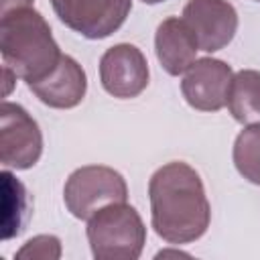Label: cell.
Segmentation results:
<instances>
[{
    "label": "cell",
    "mask_w": 260,
    "mask_h": 260,
    "mask_svg": "<svg viewBox=\"0 0 260 260\" xmlns=\"http://www.w3.org/2000/svg\"><path fill=\"white\" fill-rule=\"evenodd\" d=\"M150 223L158 238L181 246L199 240L211 221L201 175L183 160L158 167L148 181Z\"/></svg>",
    "instance_id": "cell-1"
},
{
    "label": "cell",
    "mask_w": 260,
    "mask_h": 260,
    "mask_svg": "<svg viewBox=\"0 0 260 260\" xmlns=\"http://www.w3.org/2000/svg\"><path fill=\"white\" fill-rule=\"evenodd\" d=\"M0 55L26 85L47 77L63 57L49 22L32 6L0 14Z\"/></svg>",
    "instance_id": "cell-2"
},
{
    "label": "cell",
    "mask_w": 260,
    "mask_h": 260,
    "mask_svg": "<svg viewBox=\"0 0 260 260\" xmlns=\"http://www.w3.org/2000/svg\"><path fill=\"white\" fill-rule=\"evenodd\" d=\"M91 256L98 260H136L146 244V228L126 201L110 203L98 209L85 228Z\"/></svg>",
    "instance_id": "cell-3"
},
{
    "label": "cell",
    "mask_w": 260,
    "mask_h": 260,
    "mask_svg": "<svg viewBox=\"0 0 260 260\" xmlns=\"http://www.w3.org/2000/svg\"><path fill=\"white\" fill-rule=\"evenodd\" d=\"M128 199L126 179L112 167L85 165L75 169L63 187L67 211L77 219H89L98 209Z\"/></svg>",
    "instance_id": "cell-4"
},
{
    "label": "cell",
    "mask_w": 260,
    "mask_h": 260,
    "mask_svg": "<svg viewBox=\"0 0 260 260\" xmlns=\"http://www.w3.org/2000/svg\"><path fill=\"white\" fill-rule=\"evenodd\" d=\"M43 154V132L37 120L14 102L0 104V162L4 169L26 171Z\"/></svg>",
    "instance_id": "cell-5"
},
{
    "label": "cell",
    "mask_w": 260,
    "mask_h": 260,
    "mask_svg": "<svg viewBox=\"0 0 260 260\" xmlns=\"http://www.w3.org/2000/svg\"><path fill=\"white\" fill-rule=\"evenodd\" d=\"M55 16L89 41L108 39L128 18L132 0H51Z\"/></svg>",
    "instance_id": "cell-6"
},
{
    "label": "cell",
    "mask_w": 260,
    "mask_h": 260,
    "mask_svg": "<svg viewBox=\"0 0 260 260\" xmlns=\"http://www.w3.org/2000/svg\"><path fill=\"white\" fill-rule=\"evenodd\" d=\"M148 77V61L136 45L118 43L106 49L100 59V81L112 98H138L146 89Z\"/></svg>",
    "instance_id": "cell-7"
},
{
    "label": "cell",
    "mask_w": 260,
    "mask_h": 260,
    "mask_svg": "<svg viewBox=\"0 0 260 260\" xmlns=\"http://www.w3.org/2000/svg\"><path fill=\"white\" fill-rule=\"evenodd\" d=\"M234 69L215 57L197 59L181 81V93L185 102L199 112H219L228 104Z\"/></svg>",
    "instance_id": "cell-8"
},
{
    "label": "cell",
    "mask_w": 260,
    "mask_h": 260,
    "mask_svg": "<svg viewBox=\"0 0 260 260\" xmlns=\"http://www.w3.org/2000/svg\"><path fill=\"white\" fill-rule=\"evenodd\" d=\"M183 20L193 30L199 51L215 53L228 47L238 32V12L228 0H189Z\"/></svg>",
    "instance_id": "cell-9"
},
{
    "label": "cell",
    "mask_w": 260,
    "mask_h": 260,
    "mask_svg": "<svg viewBox=\"0 0 260 260\" xmlns=\"http://www.w3.org/2000/svg\"><path fill=\"white\" fill-rule=\"evenodd\" d=\"M28 89L49 108L71 110L79 106L87 93V75L71 55H63L57 67L47 77L28 83Z\"/></svg>",
    "instance_id": "cell-10"
},
{
    "label": "cell",
    "mask_w": 260,
    "mask_h": 260,
    "mask_svg": "<svg viewBox=\"0 0 260 260\" xmlns=\"http://www.w3.org/2000/svg\"><path fill=\"white\" fill-rule=\"evenodd\" d=\"M197 39L183 16L165 18L154 32V53L160 67L173 75H183L197 61Z\"/></svg>",
    "instance_id": "cell-11"
},
{
    "label": "cell",
    "mask_w": 260,
    "mask_h": 260,
    "mask_svg": "<svg viewBox=\"0 0 260 260\" xmlns=\"http://www.w3.org/2000/svg\"><path fill=\"white\" fill-rule=\"evenodd\" d=\"M225 106L236 122L244 126L260 124V71L242 69L234 73Z\"/></svg>",
    "instance_id": "cell-12"
},
{
    "label": "cell",
    "mask_w": 260,
    "mask_h": 260,
    "mask_svg": "<svg viewBox=\"0 0 260 260\" xmlns=\"http://www.w3.org/2000/svg\"><path fill=\"white\" fill-rule=\"evenodd\" d=\"M2 238L10 240L24 230L28 217V193L24 185L6 169L2 173Z\"/></svg>",
    "instance_id": "cell-13"
},
{
    "label": "cell",
    "mask_w": 260,
    "mask_h": 260,
    "mask_svg": "<svg viewBox=\"0 0 260 260\" xmlns=\"http://www.w3.org/2000/svg\"><path fill=\"white\" fill-rule=\"evenodd\" d=\"M236 171L250 181L260 185V124H248L234 140L232 150Z\"/></svg>",
    "instance_id": "cell-14"
},
{
    "label": "cell",
    "mask_w": 260,
    "mask_h": 260,
    "mask_svg": "<svg viewBox=\"0 0 260 260\" xmlns=\"http://www.w3.org/2000/svg\"><path fill=\"white\" fill-rule=\"evenodd\" d=\"M16 258L20 260H59L61 258V240L53 234H39L26 240L18 250Z\"/></svg>",
    "instance_id": "cell-15"
},
{
    "label": "cell",
    "mask_w": 260,
    "mask_h": 260,
    "mask_svg": "<svg viewBox=\"0 0 260 260\" xmlns=\"http://www.w3.org/2000/svg\"><path fill=\"white\" fill-rule=\"evenodd\" d=\"M18 79V75L8 67V65H2V81H4V98L10 95L12 87H14V81Z\"/></svg>",
    "instance_id": "cell-16"
},
{
    "label": "cell",
    "mask_w": 260,
    "mask_h": 260,
    "mask_svg": "<svg viewBox=\"0 0 260 260\" xmlns=\"http://www.w3.org/2000/svg\"><path fill=\"white\" fill-rule=\"evenodd\" d=\"M32 4H35V0H0V14L10 12L14 8H26Z\"/></svg>",
    "instance_id": "cell-17"
},
{
    "label": "cell",
    "mask_w": 260,
    "mask_h": 260,
    "mask_svg": "<svg viewBox=\"0 0 260 260\" xmlns=\"http://www.w3.org/2000/svg\"><path fill=\"white\" fill-rule=\"evenodd\" d=\"M140 2H144V4H160L165 0H140Z\"/></svg>",
    "instance_id": "cell-18"
},
{
    "label": "cell",
    "mask_w": 260,
    "mask_h": 260,
    "mask_svg": "<svg viewBox=\"0 0 260 260\" xmlns=\"http://www.w3.org/2000/svg\"><path fill=\"white\" fill-rule=\"evenodd\" d=\"M256 2H260V0H256Z\"/></svg>",
    "instance_id": "cell-19"
}]
</instances>
